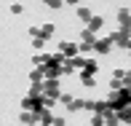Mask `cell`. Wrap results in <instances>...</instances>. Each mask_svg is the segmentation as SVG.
<instances>
[{"mask_svg":"<svg viewBox=\"0 0 131 126\" xmlns=\"http://www.w3.org/2000/svg\"><path fill=\"white\" fill-rule=\"evenodd\" d=\"M107 38H110V43L118 46V49H128V43H131V30H121V27H118V30H112Z\"/></svg>","mask_w":131,"mask_h":126,"instance_id":"cell-1","label":"cell"},{"mask_svg":"<svg viewBox=\"0 0 131 126\" xmlns=\"http://www.w3.org/2000/svg\"><path fill=\"white\" fill-rule=\"evenodd\" d=\"M62 94V86H59V78H43V97L59 99Z\"/></svg>","mask_w":131,"mask_h":126,"instance_id":"cell-2","label":"cell"},{"mask_svg":"<svg viewBox=\"0 0 131 126\" xmlns=\"http://www.w3.org/2000/svg\"><path fill=\"white\" fill-rule=\"evenodd\" d=\"M112 49H115V46L110 43V38H99L96 35V40H94V54H96V56H104V54H110Z\"/></svg>","mask_w":131,"mask_h":126,"instance_id":"cell-3","label":"cell"},{"mask_svg":"<svg viewBox=\"0 0 131 126\" xmlns=\"http://www.w3.org/2000/svg\"><path fill=\"white\" fill-rule=\"evenodd\" d=\"M40 107H43V97H32V94H27V97L21 99V110H32V113H38Z\"/></svg>","mask_w":131,"mask_h":126,"instance_id":"cell-4","label":"cell"},{"mask_svg":"<svg viewBox=\"0 0 131 126\" xmlns=\"http://www.w3.org/2000/svg\"><path fill=\"white\" fill-rule=\"evenodd\" d=\"M56 51L62 54L64 59H70V56H78V43H70V40H62Z\"/></svg>","mask_w":131,"mask_h":126,"instance_id":"cell-5","label":"cell"},{"mask_svg":"<svg viewBox=\"0 0 131 126\" xmlns=\"http://www.w3.org/2000/svg\"><path fill=\"white\" fill-rule=\"evenodd\" d=\"M118 27L121 30H131V11L128 8H118Z\"/></svg>","mask_w":131,"mask_h":126,"instance_id":"cell-6","label":"cell"},{"mask_svg":"<svg viewBox=\"0 0 131 126\" xmlns=\"http://www.w3.org/2000/svg\"><path fill=\"white\" fill-rule=\"evenodd\" d=\"M19 123H24V126H38V113L21 110V113H19Z\"/></svg>","mask_w":131,"mask_h":126,"instance_id":"cell-7","label":"cell"},{"mask_svg":"<svg viewBox=\"0 0 131 126\" xmlns=\"http://www.w3.org/2000/svg\"><path fill=\"white\" fill-rule=\"evenodd\" d=\"M80 73H88V75H96L99 73V62L94 56H86V62H83V67H80Z\"/></svg>","mask_w":131,"mask_h":126,"instance_id":"cell-8","label":"cell"},{"mask_svg":"<svg viewBox=\"0 0 131 126\" xmlns=\"http://www.w3.org/2000/svg\"><path fill=\"white\" fill-rule=\"evenodd\" d=\"M86 27H88V30H91V32H96V35H99V30H102V27H104V19H102V16H96V14H94V16H91V19H88V22H86Z\"/></svg>","mask_w":131,"mask_h":126,"instance_id":"cell-9","label":"cell"},{"mask_svg":"<svg viewBox=\"0 0 131 126\" xmlns=\"http://www.w3.org/2000/svg\"><path fill=\"white\" fill-rule=\"evenodd\" d=\"M75 16H78L80 22H88L94 14H91V8H88V5H75Z\"/></svg>","mask_w":131,"mask_h":126,"instance_id":"cell-10","label":"cell"},{"mask_svg":"<svg viewBox=\"0 0 131 126\" xmlns=\"http://www.w3.org/2000/svg\"><path fill=\"white\" fill-rule=\"evenodd\" d=\"M78 78H80V83H83L86 89H94V86H96V78L88 75V73H80V70H78Z\"/></svg>","mask_w":131,"mask_h":126,"instance_id":"cell-11","label":"cell"},{"mask_svg":"<svg viewBox=\"0 0 131 126\" xmlns=\"http://www.w3.org/2000/svg\"><path fill=\"white\" fill-rule=\"evenodd\" d=\"M67 110L70 113H78V110H86V99H78V97H72V102L67 105Z\"/></svg>","mask_w":131,"mask_h":126,"instance_id":"cell-12","label":"cell"},{"mask_svg":"<svg viewBox=\"0 0 131 126\" xmlns=\"http://www.w3.org/2000/svg\"><path fill=\"white\" fill-rule=\"evenodd\" d=\"M53 32H56V27H53L51 22H46V24H40V38H46V40H48V38H51Z\"/></svg>","mask_w":131,"mask_h":126,"instance_id":"cell-13","label":"cell"},{"mask_svg":"<svg viewBox=\"0 0 131 126\" xmlns=\"http://www.w3.org/2000/svg\"><path fill=\"white\" fill-rule=\"evenodd\" d=\"M94 40H96V32H91V30H83V32H80V43H94Z\"/></svg>","mask_w":131,"mask_h":126,"instance_id":"cell-14","label":"cell"},{"mask_svg":"<svg viewBox=\"0 0 131 126\" xmlns=\"http://www.w3.org/2000/svg\"><path fill=\"white\" fill-rule=\"evenodd\" d=\"M29 81H32V83H40V81H43V70H40V67H32V70H29Z\"/></svg>","mask_w":131,"mask_h":126,"instance_id":"cell-15","label":"cell"},{"mask_svg":"<svg viewBox=\"0 0 131 126\" xmlns=\"http://www.w3.org/2000/svg\"><path fill=\"white\" fill-rule=\"evenodd\" d=\"M46 43H48V40L40 38V35H38V38H32V49H35V51H43V49H46Z\"/></svg>","mask_w":131,"mask_h":126,"instance_id":"cell-16","label":"cell"},{"mask_svg":"<svg viewBox=\"0 0 131 126\" xmlns=\"http://www.w3.org/2000/svg\"><path fill=\"white\" fill-rule=\"evenodd\" d=\"M46 56H48V54L38 51V54H35V56H32V64H35V67H40V64H46Z\"/></svg>","mask_w":131,"mask_h":126,"instance_id":"cell-17","label":"cell"},{"mask_svg":"<svg viewBox=\"0 0 131 126\" xmlns=\"http://www.w3.org/2000/svg\"><path fill=\"white\" fill-rule=\"evenodd\" d=\"M91 126H104V115L102 113H91Z\"/></svg>","mask_w":131,"mask_h":126,"instance_id":"cell-18","label":"cell"},{"mask_svg":"<svg viewBox=\"0 0 131 126\" xmlns=\"http://www.w3.org/2000/svg\"><path fill=\"white\" fill-rule=\"evenodd\" d=\"M56 102H62V105H70V102H72V94L62 91V94H59V99H56Z\"/></svg>","mask_w":131,"mask_h":126,"instance_id":"cell-19","label":"cell"},{"mask_svg":"<svg viewBox=\"0 0 131 126\" xmlns=\"http://www.w3.org/2000/svg\"><path fill=\"white\" fill-rule=\"evenodd\" d=\"M46 5H48V8H62L64 5V0H43Z\"/></svg>","mask_w":131,"mask_h":126,"instance_id":"cell-20","label":"cell"},{"mask_svg":"<svg viewBox=\"0 0 131 126\" xmlns=\"http://www.w3.org/2000/svg\"><path fill=\"white\" fill-rule=\"evenodd\" d=\"M123 75H126V70H121V67L112 70V78H115V81H121V83H123Z\"/></svg>","mask_w":131,"mask_h":126,"instance_id":"cell-21","label":"cell"},{"mask_svg":"<svg viewBox=\"0 0 131 126\" xmlns=\"http://www.w3.org/2000/svg\"><path fill=\"white\" fill-rule=\"evenodd\" d=\"M67 121H64V115H53V121H51V126H64Z\"/></svg>","mask_w":131,"mask_h":126,"instance_id":"cell-22","label":"cell"},{"mask_svg":"<svg viewBox=\"0 0 131 126\" xmlns=\"http://www.w3.org/2000/svg\"><path fill=\"white\" fill-rule=\"evenodd\" d=\"M21 11H24L21 3H11V14H21Z\"/></svg>","mask_w":131,"mask_h":126,"instance_id":"cell-23","label":"cell"},{"mask_svg":"<svg viewBox=\"0 0 131 126\" xmlns=\"http://www.w3.org/2000/svg\"><path fill=\"white\" fill-rule=\"evenodd\" d=\"M27 32H29V38H38V35H40V27H38V24H32Z\"/></svg>","mask_w":131,"mask_h":126,"instance_id":"cell-24","label":"cell"},{"mask_svg":"<svg viewBox=\"0 0 131 126\" xmlns=\"http://www.w3.org/2000/svg\"><path fill=\"white\" fill-rule=\"evenodd\" d=\"M121 86H123L121 81H115V78H110V89H121Z\"/></svg>","mask_w":131,"mask_h":126,"instance_id":"cell-25","label":"cell"},{"mask_svg":"<svg viewBox=\"0 0 131 126\" xmlns=\"http://www.w3.org/2000/svg\"><path fill=\"white\" fill-rule=\"evenodd\" d=\"M67 5H80V0H64Z\"/></svg>","mask_w":131,"mask_h":126,"instance_id":"cell-26","label":"cell"},{"mask_svg":"<svg viewBox=\"0 0 131 126\" xmlns=\"http://www.w3.org/2000/svg\"><path fill=\"white\" fill-rule=\"evenodd\" d=\"M126 51H128V56H131V43H128V49H126Z\"/></svg>","mask_w":131,"mask_h":126,"instance_id":"cell-27","label":"cell"},{"mask_svg":"<svg viewBox=\"0 0 131 126\" xmlns=\"http://www.w3.org/2000/svg\"><path fill=\"white\" fill-rule=\"evenodd\" d=\"M38 126H51V123H38Z\"/></svg>","mask_w":131,"mask_h":126,"instance_id":"cell-28","label":"cell"},{"mask_svg":"<svg viewBox=\"0 0 131 126\" xmlns=\"http://www.w3.org/2000/svg\"><path fill=\"white\" fill-rule=\"evenodd\" d=\"M126 89H131V81H128V86H126Z\"/></svg>","mask_w":131,"mask_h":126,"instance_id":"cell-29","label":"cell"}]
</instances>
